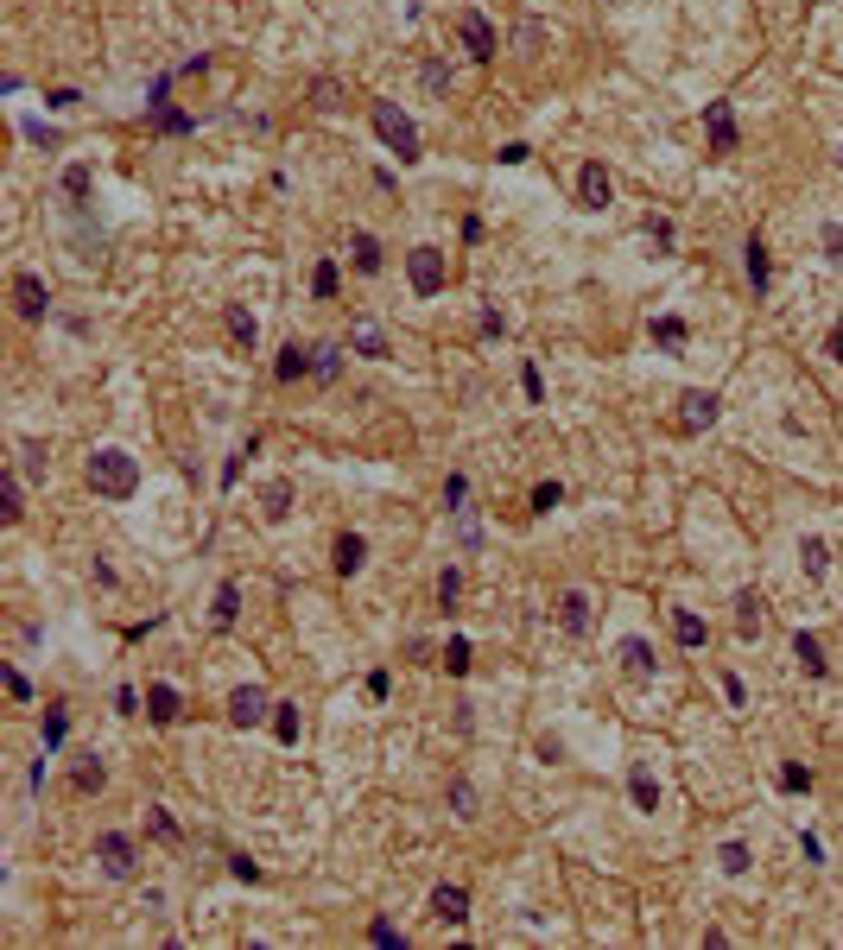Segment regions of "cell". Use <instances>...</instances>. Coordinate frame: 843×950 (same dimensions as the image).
Here are the masks:
<instances>
[{
    "instance_id": "1",
    "label": "cell",
    "mask_w": 843,
    "mask_h": 950,
    "mask_svg": "<svg viewBox=\"0 0 843 950\" xmlns=\"http://www.w3.org/2000/svg\"><path fill=\"white\" fill-rule=\"evenodd\" d=\"M89 488H96L102 500H133V488H139V463H133L127 450L102 444V450L89 457Z\"/></svg>"
},
{
    "instance_id": "2",
    "label": "cell",
    "mask_w": 843,
    "mask_h": 950,
    "mask_svg": "<svg viewBox=\"0 0 843 950\" xmlns=\"http://www.w3.org/2000/svg\"><path fill=\"white\" fill-rule=\"evenodd\" d=\"M368 114H375V133L387 139V153H393L400 165H412V159H418V127H412V114H400L393 102H375Z\"/></svg>"
},
{
    "instance_id": "3",
    "label": "cell",
    "mask_w": 843,
    "mask_h": 950,
    "mask_svg": "<svg viewBox=\"0 0 843 950\" xmlns=\"http://www.w3.org/2000/svg\"><path fill=\"white\" fill-rule=\"evenodd\" d=\"M96 862H102V874H108V881H133V868H139V849H133V837H121V830H102V837H96Z\"/></svg>"
},
{
    "instance_id": "4",
    "label": "cell",
    "mask_w": 843,
    "mask_h": 950,
    "mask_svg": "<svg viewBox=\"0 0 843 950\" xmlns=\"http://www.w3.org/2000/svg\"><path fill=\"white\" fill-rule=\"evenodd\" d=\"M13 311H20L26 324H45V317H51V285H45L38 273H26V266L13 273Z\"/></svg>"
},
{
    "instance_id": "5",
    "label": "cell",
    "mask_w": 843,
    "mask_h": 950,
    "mask_svg": "<svg viewBox=\"0 0 843 950\" xmlns=\"http://www.w3.org/2000/svg\"><path fill=\"white\" fill-rule=\"evenodd\" d=\"M406 279H412L418 298H438V291H444V254L438 248H412L406 254Z\"/></svg>"
},
{
    "instance_id": "6",
    "label": "cell",
    "mask_w": 843,
    "mask_h": 950,
    "mask_svg": "<svg viewBox=\"0 0 843 950\" xmlns=\"http://www.w3.org/2000/svg\"><path fill=\"white\" fill-rule=\"evenodd\" d=\"M704 133H711V153H717V159H729L736 146H742V133H736V108H729V102H704Z\"/></svg>"
},
{
    "instance_id": "7",
    "label": "cell",
    "mask_w": 843,
    "mask_h": 950,
    "mask_svg": "<svg viewBox=\"0 0 843 950\" xmlns=\"http://www.w3.org/2000/svg\"><path fill=\"white\" fill-rule=\"evenodd\" d=\"M717 412H723V399H717L711 387L679 393V431H704V425H717Z\"/></svg>"
},
{
    "instance_id": "8",
    "label": "cell",
    "mask_w": 843,
    "mask_h": 950,
    "mask_svg": "<svg viewBox=\"0 0 843 950\" xmlns=\"http://www.w3.org/2000/svg\"><path fill=\"white\" fill-rule=\"evenodd\" d=\"M266 716H273V703H266L260 685H241V691L229 697V722H235V728H254V722H266Z\"/></svg>"
},
{
    "instance_id": "9",
    "label": "cell",
    "mask_w": 843,
    "mask_h": 950,
    "mask_svg": "<svg viewBox=\"0 0 843 950\" xmlns=\"http://www.w3.org/2000/svg\"><path fill=\"white\" fill-rule=\"evenodd\" d=\"M457 32H463V51H469V57H482V63H488V57H495V51H502V38H495V26H488L482 13H463V20H457Z\"/></svg>"
},
{
    "instance_id": "10",
    "label": "cell",
    "mask_w": 843,
    "mask_h": 950,
    "mask_svg": "<svg viewBox=\"0 0 843 950\" xmlns=\"http://www.w3.org/2000/svg\"><path fill=\"white\" fill-rule=\"evenodd\" d=\"M577 197H584V209H609V203H615V184H609V172H603L596 159L577 172Z\"/></svg>"
},
{
    "instance_id": "11",
    "label": "cell",
    "mask_w": 843,
    "mask_h": 950,
    "mask_svg": "<svg viewBox=\"0 0 843 950\" xmlns=\"http://www.w3.org/2000/svg\"><path fill=\"white\" fill-rule=\"evenodd\" d=\"M558 627H565L571 640L590 634V596H584V590H565V596H558Z\"/></svg>"
},
{
    "instance_id": "12",
    "label": "cell",
    "mask_w": 843,
    "mask_h": 950,
    "mask_svg": "<svg viewBox=\"0 0 843 950\" xmlns=\"http://www.w3.org/2000/svg\"><path fill=\"white\" fill-rule=\"evenodd\" d=\"M432 912H438L444 925H463V919H469V887H451V881L432 887Z\"/></svg>"
},
{
    "instance_id": "13",
    "label": "cell",
    "mask_w": 843,
    "mask_h": 950,
    "mask_svg": "<svg viewBox=\"0 0 843 950\" xmlns=\"http://www.w3.org/2000/svg\"><path fill=\"white\" fill-rule=\"evenodd\" d=\"M311 368H317V349H305V342H286V349H279V361H273L279 381H299V374H311Z\"/></svg>"
},
{
    "instance_id": "14",
    "label": "cell",
    "mask_w": 843,
    "mask_h": 950,
    "mask_svg": "<svg viewBox=\"0 0 843 950\" xmlns=\"http://www.w3.org/2000/svg\"><path fill=\"white\" fill-rule=\"evenodd\" d=\"M70 786H77L83 798L102 792V786H108V761H102V754H77V767H70Z\"/></svg>"
},
{
    "instance_id": "15",
    "label": "cell",
    "mask_w": 843,
    "mask_h": 950,
    "mask_svg": "<svg viewBox=\"0 0 843 950\" xmlns=\"http://www.w3.org/2000/svg\"><path fill=\"white\" fill-rule=\"evenodd\" d=\"M628 792H635V805H641V811H660V779H653V767H647V761L628 767Z\"/></svg>"
},
{
    "instance_id": "16",
    "label": "cell",
    "mask_w": 843,
    "mask_h": 950,
    "mask_svg": "<svg viewBox=\"0 0 843 950\" xmlns=\"http://www.w3.org/2000/svg\"><path fill=\"white\" fill-rule=\"evenodd\" d=\"M147 716H153V722H178V716H184L178 685H147Z\"/></svg>"
},
{
    "instance_id": "17",
    "label": "cell",
    "mask_w": 843,
    "mask_h": 950,
    "mask_svg": "<svg viewBox=\"0 0 843 950\" xmlns=\"http://www.w3.org/2000/svg\"><path fill=\"white\" fill-rule=\"evenodd\" d=\"M742 273H748V285H754V291H767V279H774V266H767V241H761V235H748V248H742Z\"/></svg>"
},
{
    "instance_id": "18",
    "label": "cell",
    "mask_w": 843,
    "mask_h": 950,
    "mask_svg": "<svg viewBox=\"0 0 843 950\" xmlns=\"http://www.w3.org/2000/svg\"><path fill=\"white\" fill-rule=\"evenodd\" d=\"M330 564H336L342 576H356V570L368 564V539H362V533H342V539H336V558H330Z\"/></svg>"
},
{
    "instance_id": "19",
    "label": "cell",
    "mask_w": 843,
    "mask_h": 950,
    "mask_svg": "<svg viewBox=\"0 0 843 950\" xmlns=\"http://www.w3.org/2000/svg\"><path fill=\"white\" fill-rule=\"evenodd\" d=\"M260 514H266L273 526H279V520H286V514H292V482H286V475H279V482H266V488H260Z\"/></svg>"
},
{
    "instance_id": "20",
    "label": "cell",
    "mask_w": 843,
    "mask_h": 950,
    "mask_svg": "<svg viewBox=\"0 0 843 950\" xmlns=\"http://www.w3.org/2000/svg\"><path fill=\"white\" fill-rule=\"evenodd\" d=\"M653 666H660V660H653L647 640H621V672H628V678H653Z\"/></svg>"
},
{
    "instance_id": "21",
    "label": "cell",
    "mask_w": 843,
    "mask_h": 950,
    "mask_svg": "<svg viewBox=\"0 0 843 950\" xmlns=\"http://www.w3.org/2000/svg\"><path fill=\"white\" fill-rule=\"evenodd\" d=\"M223 324H229V336H235L241 349H254V342H260V317H254L248 305H229V311H223Z\"/></svg>"
},
{
    "instance_id": "22",
    "label": "cell",
    "mask_w": 843,
    "mask_h": 950,
    "mask_svg": "<svg viewBox=\"0 0 843 950\" xmlns=\"http://www.w3.org/2000/svg\"><path fill=\"white\" fill-rule=\"evenodd\" d=\"M793 660H799L805 678H824V672H830V666H824V646H818L812 634H793Z\"/></svg>"
},
{
    "instance_id": "23",
    "label": "cell",
    "mask_w": 843,
    "mask_h": 950,
    "mask_svg": "<svg viewBox=\"0 0 843 950\" xmlns=\"http://www.w3.org/2000/svg\"><path fill=\"white\" fill-rule=\"evenodd\" d=\"M349 254H356V273H381V260H387V254H381V241H375L368 229L349 235Z\"/></svg>"
},
{
    "instance_id": "24",
    "label": "cell",
    "mask_w": 843,
    "mask_h": 950,
    "mask_svg": "<svg viewBox=\"0 0 843 950\" xmlns=\"http://www.w3.org/2000/svg\"><path fill=\"white\" fill-rule=\"evenodd\" d=\"M736 634H742V640H754V634H761V596H754V590H742V596H736Z\"/></svg>"
},
{
    "instance_id": "25",
    "label": "cell",
    "mask_w": 843,
    "mask_h": 950,
    "mask_svg": "<svg viewBox=\"0 0 843 950\" xmlns=\"http://www.w3.org/2000/svg\"><path fill=\"white\" fill-rule=\"evenodd\" d=\"M0 514H7V526H20V514H26V488H20V475H0Z\"/></svg>"
},
{
    "instance_id": "26",
    "label": "cell",
    "mask_w": 843,
    "mask_h": 950,
    "mask_svg": "<svg viewBox=\"0 0 843 950\" xmlns=\"http://www.w3.org/2000/svg\"><path fill=\"white\" fill-rule=\"evenodd\" d=\"M799 564H805V576L818 583V576L830 570V545H824V539H799Z\"/></svg>"
},
{
    "instance_id": "27",
    "label": "cell",
    "mask_w": 843,
    "mask_h": 950,
    "mask_svg": "<svg viewBox=\"0 0 843 950\" xmlns=\"http://www.w3.org/2000/svg\"><path fill=\"white\" fill-rule=\"evenodd\" d=\"M89 184H96V172L77 159V165H63V197L70 203H89Z\"/></svg>"
},
{
    "instance_id": "28",
    "label": "cell",
    "mask_w": 843,
    "mask_h": 950,
    "mask_svg": "<svg viewBox=\"0 0 843 950\" xmlns=\"http://www.w3.org/2000/svg\"><path fill=\"white\" fill-rule=\"evenodd\" d=\"M438 666H444L451 678H463V672H469V640H463V634H451V640H444V652H438Z\"/></svg>"
},
{
    "instance_id": "29",
    "label": "cell",
    "mask_w": 843,
    "mask_h": 950,
    "mask_svg": "<svg viewBox=\"0 0 843 950\" xmlns=\"http://www.w3.org/2000/svg\"><path fill=\"white\" fill-rule=\"evenodd\" d=\"M235 615H241V590H235V583H223V590H216V609H209V621H216V627H235Z\"/></svg>"
},
{
    "instance_id": "30",
    "label": "cell",
    "mask_w": 843,
    "mask_h": 950,
    "mask_svg": "<svg viewBox=\"0 0 843 950\" xmlns=\"http://www.w3.org/2000/svg\"><path fill=\"white\" fill-rule=\"evenodd\" d=\"M672 634H679V646H704V640H711V627L697 621L691 609H679V615H672Z\"/></svg>"
},
{
    "instance_id": "31",
    "label": "cell",
    "mask_w": 843,
    "mask_h": 950,
    "mask_svg": "<svg viewBox=\"0 0 843 950\" xmlns=\"http://www.w3.org/2000/svg\"><path fill=\"white\" fill-rule=\"evenodd\" d=\"M299 728H305V722H299V703H273V736L286 742V748L299 742Z\"/></svg>"
},
{
    "instance_id": "32",
    "label": "cell",
    "mask_w": 843,
    "mask_h": 950,
    "mask_svg": "<svg viewBox=\"0 0 843 950\" xmlns=\"http://www.w3.org/2000/svg\"><path fill=\"white\" fill-rule=\"evenodd\" d=\"M197 127V114H184V108H153V133H190Z\"/></svg>"
},
{
    "instance_id": "33",
    "label": "cell",
    "mask_w": 843,
    "mask_h": 950,
    "mask_svg": "<svg viewBox=\"0 0 843 950\" xmlns=\"http://www.w3.org/2000/svg\"><path fill=\"white\" fill-rule=\"evenodd\" d=\"M63 736H70V710H63V703H51V716H45V754H51V748H63Z\"/></svg>"
},
{
    "instance_id": "34",
    "label": "cell",
    "mask_w": 843,
    "mask_h": 950,
    "mask_svg": "<svg viewBox=\"0 0 843 950\" xmlns=\"http://www.w3.org/2000/svg\"><path fill=\"white\" fill-rule=\"evenodd\" d=\"M717 868L742 881V874H748V843H723V849H717Z\"/></svg>"
},
{
    "instance_id": "35",
    "label": "cell",
    "mask_w": 843,
    "mask_h": 950,
    "mask_svg": "<svg viewBox=\"0 0 843 950\" xmlns=\"http://www.w3.org/2000/svg\"><path fill=\"white\" fill-rule=\"evenodd\" d=\"M653 342L660 349H685V317H653Z\"/></svg>"
},
{
    "instance_id": "36",
    "label": "cell",
    "mask_w": 843,
    "mask_h": 950,
    "mask_svg": "<svg viewBox=\"0 0 843 950\" xmlns=\"http://www.w3.org/2000/svg\"><path fill=\"white\" fill-rule=\"evenodd\" d=\"M356 349H362L368 361H387V336H381L375 324H356Z\"/></svg>"
},
{
    "instance_id": "37",
    "label": "cell",
    "mask_w": 843,
    "mask_h": 950,
    "mask_svg": "<svg viewBox=\"0 0 843 950\" xmlns=\"http://www.w3.org/2000/svg\"><path fill=\"white\" fill-rule=\"evenodd\" d=\"M13 450H20V463H26V475H38V482H45V463H51V457H45V444H32V437H20V444H13Z\"/></svg>"
},
{
    "instance_id": "38",
    "label": "cell",
    "mask_w": 843,
    "mask_h": 950,
    "mask_svg": "<svg viewBox=\"0 0 843 950\" xmlns=\"http://www.w3.org/2000/svg\"><path fill=\"white\" fill-rule=\"evenodd\" d=\"M451 811H457V818H476V786H469V779H451Z\"/></svg>"
},
{
    "instance_id": "39",
    "label": "cell",
    "mask_w": 843,
    "mask_h": 950,
    "mask_svg": "<svg viewBox=\"0 0 843 950\" xmlns=\"http://www.w3.org/2000/svg\"><path fill=\"white\" fill-rule=\"evenodd\" d=\"M147 824H153V837H159V843H178V818H172L165 805H153V811H147Z\"/></svg>"
},
{
    "instance_id": "40",
    "label": "cell",
    "mask_w": 843,
    "mask_h": 950,
    "mask_svg": "<svg viewBox=\"0 0 843 950\" xmlns=\"http://www.w3.org/2000/svg\"><path fill=\"white\" fill-rule=\"evenodd\" d=\"M311 374H317V381H336V374H342V349H330V342H324V349H317V368H311Z\"/></svg>"
},
{
    "instance_id": "41",
    "label": "cell",
    "mask_w": 843,
    "mask_h": 950,
    "mask_svg": "<svg viewBox=\"0 0 843 950\" xmlns=\"http://www.w3.org/2000/svg\"><path fill=\"white\" fill-rule=\"evenodd\" d=\"M457 596H463V570L451 564V570L438 576V602H444V609H457Z\"/></svg>"
},
{
    "instance_id": "42",
    "label": "cell",
    "mask_w": 843,
    "mask_h": 950,
    "mask_svg": "<svg viewBox=\"0 0 843 950\" xmlns=\"http://www.w3.org/2000/svg\"><path fill=\"white\" fill-rule=\"evenodd\" d=\"M311 291H317V298H336V260H317V273H311Z\"/></svg>"
},
{
    "instance_id": "43",
    "label": "cell",
    "mask_w": 843,
    "mask_h": 950,
    "mask_svg": "<svg viewBox=\"0 0 843 950\" xmlns=\"http://www.w3.org/2000/svg\"><path fill=\"white\" fill-rule=\"evenodd\" d=\"M457 539H463V551H476V545H482V526H476L469 507H457Z\"/></svg>"
},
{
    "instance_id": "44",
    "label": "cell",
    "mask_w": 843,
    "mask_h": 950,
    "mask_svg": "<svg viewBox=\"0 0 843 950\" xmlns=\"http://www.w3.org/2000/svg\"><path fill=\"white\" fill-rule=\"evenodd\" d=\"M368 937H375V944H381V950H400V944H406V937H400V925H393V919H375V925H368Z\"/></svg>"
},
{
    "instance_id": "45",
    "label": "cell",
    "mask_w": 843,
    "mask_h": 950,
    "mask_svg": "<svg viewBox=\"0 0 843 950\" xmlns=\"http://www.w3.org/2000/svg\"><path fill=\"white\" fill-rule=\"evenodd\" d=\"M558 500H565V488H558V482H539V488H533V514H552Z\"/></svg>"
},
{
    "instance_id": "46",
    "label": "cell",
    "mask_w": 843,
    "mask_h": 950,
    "mask_svg": "<svg viewBox=\"0 0 843 950\" xmlns=\"http://www.w3.org/2000/svg\"><path fill=\"white\" fill-rule=\"evenodd\" d=\"M20 133H26L32 146H57V139H63V133H57V127H45V121H20Z\"/></svg>"
},
{
    "instance_id": "47",
    "label": "cell",
    "mask_w": 843,
    "mask_h": 950,
    "mask_svg": "<svg viewBox=\"0 0 843 950\" xmlns=\"http://www.w3.org/2000/svg\"><path fill=\"white\" fill-rule=\"evenodd\" d=\"M641 229H647V241H653V248H672V223H666V215H647Z\"/></svg>"
},
{
    "instance_id": "48",
    "label": "cell",
    "mask_w": 843,
    "mask_h": 950,
    "mask_svg": "<svg viewBox=\"0 0 843 950\" xmlns=\"http://www.w3.org/2000/svg\"><path fill=\"white\" fill-rule=\"evenodd\" d=\"M520 387H527V399H533V406H545V381H539V368H533V361L520 368Z\"/></svg>"
},
{
    "instance_id": "49",
    "label": "cell",
    "mask_w": 843,
    "mask_h": 950,
    "mask_svg": "<svg viewBox=\"0 0 843 950\" xmlns=\"http://www.w3.org/2000/svg\"><path fill=\"white\" fill-rule=\"evenodd\" d=\"M780 786L787 792H812V767H780Z\"/></svg>"
},
{
    "instance_id": "50",
    "label": "cell",
    "mask_w": 843,
    "mask_h": 950,
    "mask_svg": "<svg viewBox=\"0 0 843 950\" xmlns=\"http://www.w3.org/2000/svg\"><path fill=\"white\" fill-rule=\"evenodd\" d=\"M818 241H824V254H830V260H843V223H824V229H818Z\"/></svg>"
},
{
    "instance_id": "51",
    "label": "cell",
    "mask_w": 843,
    "mask_h": 950,
    "mask_svg": "<svg viewBox=\"0 0 843 950\" xmlns=\"http://www.w3.org/2000/svg\"><path fill=\"white\" fill-rule=\"evenodd\" d=\"M418 77H426V89H432V96H444V89H451V70H444V63H426Z\"/></svg>"
},
{
    "instance_id": "52",
    "label": "cell",
    "mask_w": 843,
    "mask_h": 950,
    "mask_svg": "<svg viewBox=\"0 0 843 950\" xmlns=\"http://www.w3.org/2000/svg\"><path fill=\"white\" fill-rule=\"evenodd\" d=\"M229 874H235V881H248V887H254V881H260V862H248V855H229Z\"/></svg>"
},
{
    "instance_id": "53",
    "label": "cell",
    "mask_w": 843,
    "mask_h": 950,
    "mask_svg": "<svg viewBox=\"0 0 843 950\" xmlns=\"http://www.w3.org/2000/svg\"><path fill=\"white\" fill-rule=\"evenodd\" d=\"M527 159H533L527 139H508V146H502V165H527Z\"/></svg>"
},
{
    "instance_id": "54",
    "label": "cell",
    "mask_w": 843,
    "mask_h": 950,
    "mask_svg": "<svg viewBox=\"0 0 843 950\" xmlns=\"http://www.w3.org/2000/svg\"><path fill=\"white\" fill-rule=\"evenodd\" d=\"M463 494H469V482H463V475H451V482H444V507H451V514L463 507Z\"/></svg>"
},
{
    "instance_id": "55",
    "label": "cell",
    "mask_w": 843,
    "mask_h": 950,
    "mask_svg": "<svg viewBox=\"0 0 843 950\" xmlns=\"http://www.w3.org/2000/svg\"><path fill=\"white\" fill-rule=\"evenodd\" d=\"M114 710H121V716H139V691L121 685V691H114Z\"/></svg>"
},
{
    "instance_id": "56",
    "label": "cell",
    "mask_w": 843,
    "mask_h": 950,
    "mask_svg": "<svg viewBox=\"0 0 843 950\" xmlns=\"http://www.w3.org/2000/svg\"><path fill=\"white\" fill-rule=\"evenodd\" d=\"M539 761H545V767H558V761H565V742L545 736V742H539Z\"/></svg>"
},
{
    "instance_id": "57",
    "label": "cell",
    "mask_w": 843,
    "mask_h": 950,
    "mask_svg": "<svg viewBox=\"0 0 843 950\" xmlns=\"http://www.w3.org/2000/svg\"><path fill=\"white\" fill-rule=\"evenodd\" d=\"M165 96H172V77H153V89H147V108H165Z\"/></svg>"
},
{
    "instance_id": "58",
    "label": "cell",
    "mask_w": 843,
    "mask_h": 950,
    "mask_svg": "<svg viewBox=\"0 0 843 950\" xmlns=\"http://www.w3.org/2000/svg\"><path fill=\"white\" fill-rule=\"evenodd\" d=\"M7 697H20V703L32 697V685H26V672H13V666H7Z\"/></svg>"
},
{
    "instance_id": "59",
    "label": "cell",
    "mask_w": 843,
    "mask_h": 950,
    "mask_svg": "<svg viewBox=\"0 0 843 950\" xmlns=\"http://www.w3.org/2000/svg\"><path fill=\"white\" fill-rule=\"evenodd\" d=\"M723 697H729V703H736V710H742V703H748V691H742V678H736V672H723Z\"/></svg>"
},
{
    "instance_id": "60",
    "label": "cell",
    "mask_w": 843,
    "mask_h": 950,
    "mask_svg": "<svg viewBox=\"0 0 843 950\" xmlns=\"http://www.w3.org/2000/svg\"><path fill=\"white\" fill-rule=\"evenodd\" d=\"M482 336H508V317H502V311H482Z\"/></svg>"
},
{
    "instance_id": "61",
    "label": "cell",
    "mask_w": 843,
    "mask_h": 950,
    "mask_svg": "<svg viewBox=\"0 0 843 950\" xmlns=\"http://www.w3.org/2000/svg\"><path fill=\"white\" fill-rule=\"evenodd\" d=\"M241 457H248V450H235V457L223 463V488H235V482H241Z\"/></svg>"
},
{
    "instance_id": "62",
    "label": "cell",
    "mask_w": 843,
    "mask_h": 950,
    "mask_svg": "<svg viewBox=\"0 0 843 950\" xmlns=\"http://www.w3.org/2000/svg\"><path fill=\"white\" fill-rule=\"evenodd\" d=\"M830 355H843V324H830V342H824Z\"/></svg>"
},
{
    "instance_id": "63",
    "label": "cell",
    "mask_w": 843,
    "mask_h": 950,
    "mask_svg": "<svg viewBox=\"0 0 843 950\" xmlns=\"http://www.w3.org/2000/svg\"><path fill=\"white\" fill-rule=\"evenodd\" d=\"M837 159H843V153H837Z\"/></svg>"
}]
</instances>
